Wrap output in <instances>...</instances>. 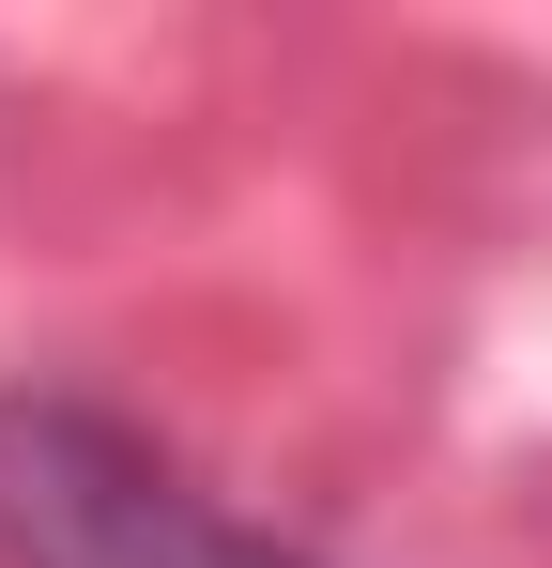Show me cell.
<instances>
[{
  "label": "cell",
  "instance_id": "1",
  "mask_svg": "<svg viewBox=\"0 0 552 568\" xmlns=\"http://www.w3.org/2000/svg\"><path fill=\"white\" fill-rule=\"evenodd\" d=\"M0 568H323L78 384H0Z\"/></svg>",
  "mask_w": 552,
  "mask_h": 568
}]
</instances>
